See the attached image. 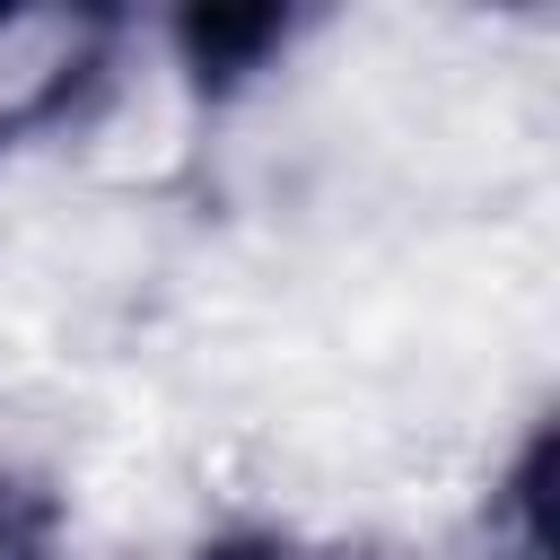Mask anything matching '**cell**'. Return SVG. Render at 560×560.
Wrapping results in <instances>:
<instances>
[{"label": "cell", "mask_w": 560, "mask_h": 560, "mask_svg": "<svg viewBox=\"0 0 560 560\" xmlns=\"http://www.w3.org/2000/svg\"><path fill=\"white\" fill-rule=\"evenodd\" d=\"M122 52V18L88 0H44V9H0V149L70 122Z\"/></svg>", "instance_id": "obj_1"}, {"label": "cell", "mask_w": 560, "mask_h": 560, "mask_svg": "<svg viewBox=\"0 0 560 560\" xmlns=\"http://www.w3.org/2000/svg\"><path fill=\"white\" fill-rule=\"evenodd\" d=\"M289 35H298V9H184L175 18V52L210 96L245 88Z\"/></svg>", "instance_id": "obj_2"}, {"label": "cell", "mask_w": 560, "mask_h": 560, "mask_svg": "<svg viewBox=\"0 0 560 560\" xmlns=\"http://www.w3.org/2000/svg\"><path fill=\"white\" fill-rule=\"evenodd\" d=\"M61 534H70L61 490L0 455V560H61Z\"/></svg>", "instance_id": "obj_3"}, {"label": "cell", "mask_w": 560, "mask_h": 560, "mask_svg": "<svg viewBox=\"0 0 560 560\" xmlns=\"http://www.w3.org/2000/svg\"><path fill=\"white\" fill-rule=\"evenodd\" d=\"M542 472H551V429L525 438V455H516V472H508V490H499V525H490V534H508V560H551V534H542Z\"/></svg>", "instance_id": "obj_4"}, {"label": "cell", "mask_w": 560, "mask_h": 560, "mask_svg": "<svg viewBox=\"0 0 560 560\" xmlns=\"http://www.w3.org/2000/svg\"><path fill=\"white\" fill-rule=\"evenodd\" d=\"M192 560H315V551H298L289 534H219V542H201Z\"/></svg>", "instance_id": "obj_5"}]
</instances>
